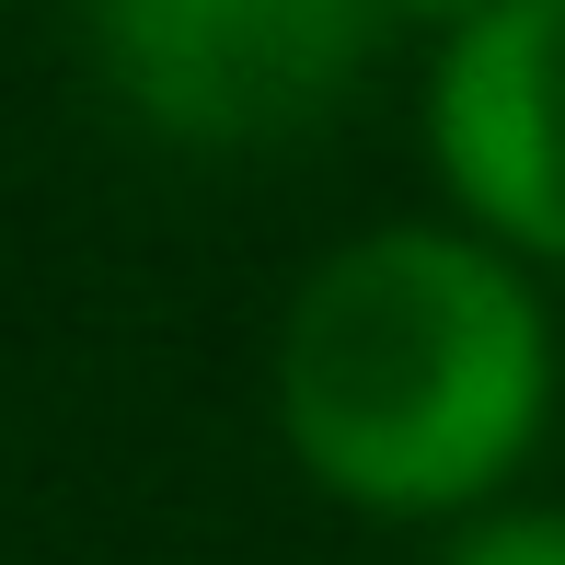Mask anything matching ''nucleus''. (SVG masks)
Instances as JSON below:
<instances>
[{
	"label": "nucleus",
	"mask_w": 565,
	"mask_h": 565,
	"mask_svg": "<svg viewBox=\"0 0 565 565\" xmlns=\"http://www.w3.org/2000/svg\"><path fill=\"white\" fill-rule=\"evenodd\" d=\"M439 565H565V508H473V520H450Z\"/></svg>",
	"instance_id": "nucleus-4"
},
{
	"label": "nucleus",
	"mask_w": 565,
	"mask_h": 565,
	"mask_svg": "<svg viewBox=\"0 0 565 565\" xmlns=\"http://www.w3.org/2000/svg\"><path fill=\"white\" fill-rule=\"evenodd\" d=\"M381 46L370 0H82L105 105L162 150L312 139Z\"/></svg>",
	"instance_id": "nucleus-2"
},
{
	"label": "nucleus",
	"mask_w": 565,
	"mask_h": 565,
	"mask_svg": "<svg viewBox=\"0 0 565 565\" xmlns=\"http://www.w3.org/2000/svg\"><path fill=\"white\" fill-rule=\"evenodd\" d=\"M427 173L461 231L565 277V0H484L427 58Z\"/></svg>",
	"instance_id": "nucleus-3"
},
{
	"label": "nucleus",
	"mask_w": 565,
	"mask_h": 565,
	"mask_svg": "<svg viewBox=\"0 0 565 565\" xmlns=\"http://www.w3.org/2000/svg\"><path fill=\"white\" fill-rule=\"evenodd\" d=\"M381 12V35H393V23H416V35H450V23H473L484 0H370Z\"/></svg>",
	"instance_id": "nucleus-5"
},
{
	"label": "nucleus",
	"mask_w": 565,
	"mask_h": 565,
	"mask_svg": "<svg viewBox=\"0 0 565 565\" xmlns=\"http://www.w3.org/2000/svg\"><path fill=\"white\" fill-rule=\"evenodd\" d=\"M277 439L358 520H473L554 427L543 277L461 220L335 243L277 312Z\"/></svg>",
	"instance_id": "nucleus-1"
}]
</instances>
